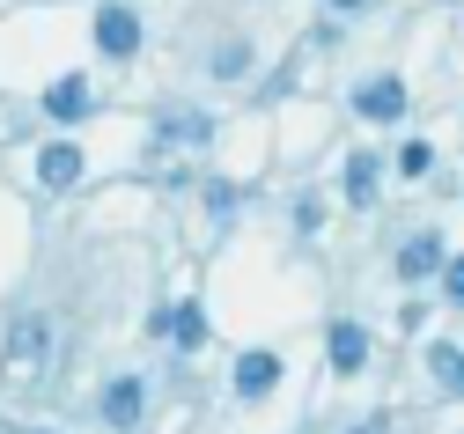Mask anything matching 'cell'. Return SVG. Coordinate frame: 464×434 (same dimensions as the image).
I'll list each match as a JSON object with an SVG mask.
<instances>
[{"label": "cell", "mask_w": 464, "mask_h": 434, "mask_svg": "<svg viewBox=\"0 0 464 434\" xmlns=\"http://www.w3.org/2000/svg\"><path fill=\"white\" fill-rule=\"evenodd\" d=\"M442 265H450V258H442V236H428V228L398 251V273H405V280H428V273H442Z\"/></svg>", "instance_id": "5b68a950"}, {"label": "cell", "mask_w": 464, "mask_h": 434, "mask_svg": "<svg viewBox=\"0 0 464 434\" xmlns=\"http://www.w3.org/2000/svg\"><path fill=\"white\" fill-rule=\"evenodd\" d=\"M273 383H280V353H244L237 361V391L244 398H266Z\"/></svg>", "instance_id": "52a82bcc"}, {"label": "cell", "mask_w": 464, "mask_h": 434, "mask_svg": "<svg viewBox=\"0 0 464 434\" xmlns=\"http://www.w3.org/2000/svg\"><path fill=\"white\" fill-rule=\"evenodd\" d=\"M362 368H369V332L332 324V376H362Z\"/></svg>", "instance_id": "277c9868"}, {"label": "cell", "mask_w": 464, "mask_h": 434, "mask_svg": "<svg viewBox=\"0 0 464 434\" xmlns=\"http://www.w3.org/2000/svg\"><path fill=\"white\" fill-rule=\"evenodd\" d=\"M244 74H251V44L237 37V44H221V52H214V82H244Z\"/></svg>", "instance_id": "7c38bea8"}, {"label": "cell", "mask_w": 464, "mask_h": 434, "mask_svg": "<svg viewBox=\"0 0 464 434\" xmlns=\"http://www.w3.org/2000/svg\"><path fill=\"white\" fill-rule=\"evenodd\" d=\"M44 111L60 118V126H67V118H82V111H89V74H60V82L44 89Z\"/></svg>", "instance_id": "8992f818"}, {"label": "cell", "mask_w": 464, "mask_h": 434, "mask_svg": "<svg viewBox=\"0 0 464 434\" xmlns=\"http://www.w3.org/2000/svg\"><path fill=\"white\" fill-rule=\"evenodd\" d=\"M442 294H450V302H464V258H450V265H442Z\"/></svg>", "instance_id": "2e32d148"}, {"label": "cell", "mask_w": 464, "mask_h": 434, "mask_svg": "<svg viewBox=\"0 0 464 434\" xmlns=\"http://www.w3.org/2000/svg\"><path fill=\"white\" fill-rule=\"evenodd\" d=\"M37 184H44V192H67V184H82V148H74V140H52V148L37 155Z\"/></svg>", "instance_id": "3957f363"}, {"label": "cell", "mask_w": 464, "mask_h": 434, "mask_svg": "<svg viewBox=\"0 0 464 434\" xmlns=\"http://www.w3.org/2000/svg\"><path fill=\"white\" fill-rule=\"evenodd\" d=\"M369 8V0H332V15H362Z\"/></svg>", "instance_id": "e0dca14e"}, {"label": "cell", "mask_w": 464, "mask_h": 434, "mask_svg": "<svg viewBox=\"0 0 464 434\" xmlns=\"http://www.w3.org/2000/svg\"><path fill=\"white\" fill-rule=\"evenodd\" d=\"M428 162H435L428 140H405V148H398V177H428Z\"/></svg>", "instance_id": "5bb4252c"}, {"label": "cell", "mask_w": 464, "mask_h": 434, "mask_svg": "<svg viewBox=\"0 0 464 434\" xmlns=\"http://www.w3.org/2000/svg\"><path fill=\"white\" fill-rule=\"evenodd\" d=\"M169 332H178L185 346H199V332H207V324H199V309H169Z\"/></svg>", "instance_id": "9a60e30c"}, {"label": "cell", "mask_w": 464, "mask_h": 434, "mask_svg": "<svg viewBox=\"0 0 464 434\" xmlns=\"http://www.w3.org/2000/svg\"><path fill=\"white\" fill-rule=\"evenodd\" d=\"M339 184H346V199H354V207H369V199H376V155H354Z\"/></svg>", "instance_id": "30bf717a"}, {"label": "cell", "mask_w": 464, "mask_h": 434, "mask_svg": "<svg viewBox=\"0 0 464 434\" xmlns=\"http://www.w3.org/2000/svg\"><path fill=\"white\" fill-rule=\"evenodd\" d=\"M96 52L103 59H133L140 52V15L126 8V0H103L96 8Z\"/></svg>", "instance_id": "6da1fadb"}, {"label": "cell", "mask_w": 464, "mask_h": 434, "mask_svg": "<svg viewBox=\"0 0 464 434\" xmlns=\"http://www.w3.org/2000/svg\"><path fill=\"white\" fill-rule=\"evenodd\" d=\"M44 346H52V324H44V317H23V324H15V339H8V361H23V368H30V361H44Z\"/></svg>", "instance_id": "9c48e42d"}, {"label": "cell", "mask_w": 464, "mask_h": 434, "mask_svg": "<svg viewBox=\"0 0 464 434\" xmlns=\"http://www.w3.org/2000/svg\"><path fill=\"white\" fill-rule=\"evenodd\" d=\"M103 420L111 427H133L140 420V376H119V383L103 391Z\"/></svg>", "instance_id": "ba28073f"}, {"label": "cell", "mask_w": 464, "mask_h": 434, "mask_svg": "<svg viewBox=\"0 0 464 434\" xmlns=\"http://www.w3.org/2000/svg\"><path fill=\"white\" fill-rule=\"evenodd\" d=\"M214 126H207V118L199 111H178V118H162V140H207Z\"/></svg>", "instance_id": "4fadbf2b"}, {"label": "cell", "mask_w": 464, "mask_h": 434, "mask_svg": "<svg viewBox=\"0 0 464 434\" xmlns=\"http://www.w3.org/2000/svg\"><path fill=\"white\" fill-rule=\"evenodd\" d=\"M354 111H362V118H376V126H398V118H405V82H398V74L362 82V89H354Z\"/></svg>", "instance_id": "7a4b0ae2"}, {"label": "cell", "mask_w": 464, "mask_h": 434, "mask_svg": "<svg viewBox=\"0 0 464 434\" xmlns=\"http://www.w3.org/2000/svg\"><path fill=\"white\" fill-rule=\"evenodd\" d=\"M428 368H435V376H442L450 391H464V346H450V339H435V346H428Z\"/></svg>", "instance_id": "8fae6325"}]
</instances>
